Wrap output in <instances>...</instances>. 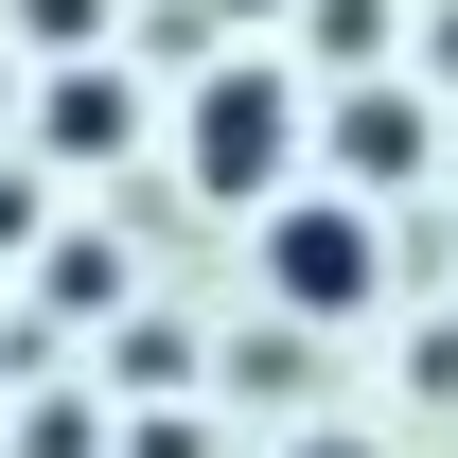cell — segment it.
<instances>
[{"mask_svg":"<svg viewBox=\"0 0 458 458\" xmlns=\"http://www.w3.org/2000/svg\"><path fill=\"white\" fill-rule=\"evenodd\" d=\"M300 141H318V123H300V71H212V89H194V106H176V159H194V194H247V212H265V194H300Z\"/></svg>","mask_w":458,"mask_h":458,"instance_id":"cell-2","label":"cell"},{"mask_svg":"<svg viewBox=\"0 0 458 458\" xmlns=\"http://www.w3.org/2000/svg\"><path fill=\"white\" fill-rule=\"evenodd\" d=\"M265 300H283L300 335H352V318L388 300V247H370V194H335V176H300V194H265Z\"/></svg>","mask_w":458,"mask_h":458,"instance_id":"cell-1","label":"cell"},{"mask_svg":"<svg viewBox=\"0 0 458 458\" xmlns=\"http://www.w3.org/2000/svg\"><path fill=\"white\" fill-rule=\"evenodd\" d=\"M106 18H123V0H18V36H36V54H106Z\"/></svg>","mask_w":458,"mask_h":458,"instance_id":"cell-7","label":"cell"},{"mask_svg":"<svg viewBox=\"0 0 458 458\" xmlns=\"http://www.w3.org/2000/svg\"><path fill=\"white\" fill-rule=\"evenodd\" d=\"M318 159H335V194H388V176H423V159H441V106H423V89H370V71H352L335 106H318Z\"/></svg>","mask_w":458,"mask_h":458,"instance_id":"cell-3","label":"cell"},{"mask_svg":"<svg viewBox=\"0 0 458 458\" xmlns=\"http://www.w3.org/2000/svg\"><path fill=\"white\" fill-rule=\"evenodd\" d=\"M283 458H370V441H352V423H318V441H283Z\"/></svg>","mask_w":458,"mask_h":458,"instance_id":"cell-9","label":"cell"},{"mask_svg":"<svg viewBox=\"0 0 458 458\" xmlns=\"http://www.w3.org/2000/svg\"><path fill=\"white\" fill-rule=\"evenodd\" d=\"M141 141V89H123L106 54H71L54 89H36V159H123Z\"/></svg>","mask_w":458,"mask_h":458,"instance_id":"cell-4","label":"cell"},{"mask_svg":"<svg viewBox=\"0 0 458 458\" xmlns=\"http://www.w3.org/2000/svg\"><path fill=\"white\" fill-rule=\"evenodd\" d=\"M247 18H265V0H247Z\"/></svg>","mask_w":458,"mask_h":458,"instance_id":"cell-11","label":"cell"},{"mask_svg":"<svg viewBox=\"0 0 458 458\" xmlns=\"http://www.w3.org/2000/svg\"><path fill=\"white\" fill-rule=\"evenodd\" d=\"M388 36H405V0H318V54H335V71H370Z\"/></svg>","mask_w":458,"mask_h":458,"instance_id":"cell-5","label":"cell"},{"mask_svg":"<svg viewBox=\"0 0 458 458\" xmlns=\"http://www.w3.org/2000/svg\"><path fill=\"white\" fill-rule=\"evenodd\" d=\"M18 458H123V441L89 423V405H36V423H18Z\"/></svg>","mask_w":458,"mask_h":458,"instance_id":"cell-8","label":"cell"},{"mask_svg":"<svg viewBox=\"0 0 458 458\" xmlns=\"http://www.w3.org/2000/svg\"><path fill=\"white\" fill-rule=\"evenodd\" d=\"M441 89H458V18H441Z\"/></svg>","mask_w":458,"mask_h":458,"instance_id":"cell-10","label":"cell"},{"mask_svg":"<svg viewBox=\"0 0 458 458\" xmlns=\"http://www.w3.org/2000/svg\"><path fill=\"white\" fill-rule=\"evenodd\" d=\"M54 300H71V318H106V300H123V247H106V229H71V247H54Z\"/></svg>","mask_w":458,"mask_h":458,"instance_id":"cell-6","label":"cell"}]
</instances>
